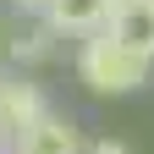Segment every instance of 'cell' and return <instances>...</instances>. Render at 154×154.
<instances>
[{
	"instance_id": "3957f363",
	"label": "cell",
	"mask_w": 154,
	"mask_h": 154,
	"mask_svg": "<svg viewBox=\"0 0 154 154\" xmlns=\"http://www.w3.org/2000/svg\"><path fill=\"white\" fill-rule=\"evenodd\" d=\"M116 17V0H50L44 22L55 33H105Z\"/></svg>"
},
{
	"instance_id": "6da1fadb",
	"label": "cell",
	"mask_w": 154,
	"mask_h": 154,
	"mask_svg": "<svg viewBox=\"0 0 154 154\" xmlns=\"http://www.w3.org/2000/svg\"><path fill=\"white\" fill-rule=\"evenodd\" d=\"M77 72H83V83H88L94 94L121 99V94H132V88L149 83L154 61L138 55V50H127L121 38H110V33H88L83 50H77Z\"/></svg>"
},
{
	"instance_id": "5b68a950",
	"label": "cell",
	"mask_w": 154,
	"mask_h": 154,
	"mask_svg": "<svg viewBox=\"0 0 154 154\" xmlns=\"http://www.w3.org/2000/svg\"><path fill=\"white\" fill-rule=\"evenodd\" d=\"M110 38H121L127 50H138V55H149L154 61V0H138V6H116V17H110V28H105Z\"/></svg>"
},
{
	"instance_id": "52a82bcc",
	"label": "cell",
	"mask_w": 154,
	"mask_h": 154,
	"mask_svg": "<svg viewBox=\"0 0 154 154\" xmlns=\"http://www.w3.org/2000/svg\"><path fill=\"white\" fill-rule=\"evenodd\" d=\"M88 154H132V149H127V143H116V138H99Z\"/></svg>"
},
{
	"instance_id": "7a4b0ae2",
	"label": "cell",
	"mask_w": 154,
	"mask_h": 154,
	"mask_svg": "<svg viewBox=\"0 0 154 154\" xmlns=\"http://www.w3.org/2000/svg\"><path fill=\"white\" fill-rule=\"evenodd\" d=\"M11 154H88V149H83V138H77V127L66 121V116L44 110L22 138L11 143Z\"/></svg>"
},
{
	"instance_id": "277c9868",
	"label": "cell",
	"mask_w": 154,
	"mask_h": 154,
	"mask_svg": "<svg viewBox=\"0 0 154 154\" xmlns=\"http://www.w3.org/2000/svg\"><path fill=\"white\" fill-rule=\"evenodd\" d=\"M44 110H50V105H44V94H38L33 83H0V138L17 143Z\"/></svg>"
},
{
	"instance_id": "9c48e42d",
	"label": "cell",
	"mask_w": 154,
	"mask_h": 154,
	"mask_svg": "<svg viewBox=\"0 0 154 154\" xmlns=\"http://www.w3.org/2000/svg\"><path fill=\"white\" fill-rule=\"evenodd\" d=\"M116 6H138V0H116Z\"/></svg>"
},
{
	"instance_id": "ba28073f",
	"label": "cell",
	"mask_w": 154,
	"mask_h": 154,
	"mask_svg": "<svg viewBox=\"0 0 154 154\" xmlns=\"http://www.w3.org/2000/svg\"><path fill=\"white\" fill-rule=\"evenodd\" d=\"M11 6H50V0H11Z\"/></svg>"
},
{
	"instance_id": "8992f818",
	"label": "cell",
	"mask_w": 154,
	"mask_h": 154,
	"mask_svg": "<svg viewBox=\"0 0 154 154\" xmlns=\"http://www.w3.org/2000/svg\"><path fill=\"white\" fill-rule=\"evenodd\" d=\"M55 38H61V33H55L50 22H38V28H28V33H17V38H11V61H22V66L50 61V55H55Z\"/></svg>"
}]
</instances>
